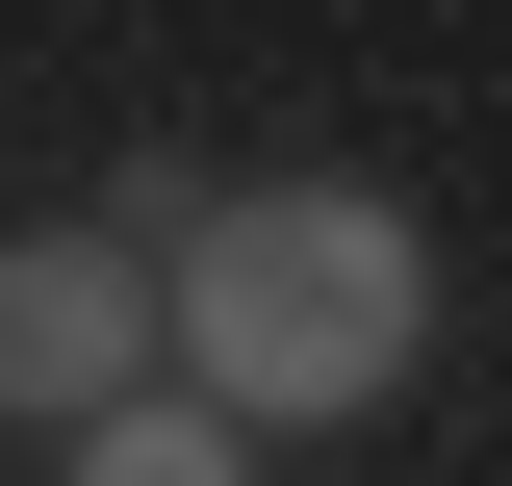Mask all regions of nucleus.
I'll use <instances>...</instances> for the list:
<instances>
[{
  "label": "nucleus",
  "instance_id": "f257e3e1",
  "mask_svg": "<svg viewBox=\"0 0 512 486\" xmlns=\"http://www.w3.org/2000/svg\"><path fill=\"white\" fill-rule=\"evenodd\" d=\"M154 205V384L231 435H359L436 359V231L384 180H128Z\"/></svg>",
  "mask_w": 512,
  "mask_h": 486
},
{
  "label": "nucleus",
  "instance_id": "f03ea898",
  "mask_svg": "<svg viewBox=\"0 0 512 486\" xmlns=\"http://www.w3.org/2000/svg\"><path fill=\"white\" fill-rule=\"evenodd\" d=\"M154 384V256L103 231V205H26L0 231V435H77Z\"/></svg>",
  "mask_w": 512,
  "mask_h": 486
},
{
  "label": "nucleus",
  "instance_id": "7ed1b4c3",
  "mask_svg": "<svg viewBox=\"0 0 512 486\" xmlns=\"http://www.w3.org/2000/svg\"><path fill=\"white\" fill-rule=\"evenodd\" d=\"M52 486H256V435H231V410H180V384H128V410H77V435H52Z\"/></svg>",
  "mask_w": 512,
  "mask_h": 486
}]
</instances>
